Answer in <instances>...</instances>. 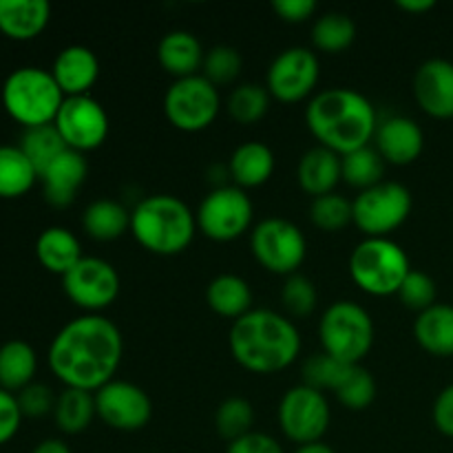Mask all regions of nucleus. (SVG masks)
<instances>
[{
	"label": "nucleus",
	"mask_w": 453,
	"mask_h": 453,
	"mask_svg": "<svg viewBox=\"0 0 453 453\" xmlns=\"http://www.w3.org/2000/svg\"><path fill=\"white\" fill-rule=\"evenodd\" d=\"M31 453H73V451L69 449L66 442L58 441V438H47V441L40 442V445Z\"/></svg>",
	"instance_id": "obj_49"
},
{
	"label": "nucleus",
	"mask_w": 453,
	"mask_h": 453,
	"mask_svg": "<svg viewBox=\"0 0 453 453\" xmlns=\"http://www.w3.org/2000/svg\"><path fill=\"white\" fill-rule=\"evenodd\" d=\"M250 248L261 268L283 277L299 273L308 255L305 234L292 221L281 217L259 221L250 234Z\"/></svg>",
	"instance_id": "obj_10"
},
{
	"label": "nucleus",
	"mask_w": 453,
	"mask_h": 453,
	"mask_svg": "<svg viewBox=\"0 0 453 453\" xmlns=\"http://www.w3.org/2000/svg\"><path fill=\"white\" fill-rule=\"evenodd\" d=\"M336 398L345 410L363 411L374 403L376 398V380L365 367L349 365L348 374L343 376L339 388L334 389Z\"/></svg>",
	"instance_id": "obj_38"
},
{
	"label": "nucleus",
	"mask_w": 453,
	"mask_h": 453,
	"mask_svg": "<svg viewBox=\"0 0 453 453\" xmlns=\"http://www.w3.org/2000/svg\"><path fill=\"white\" fill-rule=\"evenodd\" d=\"M432 418H434V425H436V429L442 434V436L453 438V383L447 385V388L436 396V401H434Z\"/></svg>",
	"instance_id": "obj_47"
},
{
	"label": "nucleus",
	"mask_w": 453,
	"mask_h": 453,
	"mask_svg": "<svg viewBox=\"0 0 453 453\" xmlns=\"http://www.w3.org/2000/svg\"><path fill=\"white\" fill-rule=\"evenodd\" d=\"M195 233V212L175 195H149L131 211V234L153 255H180L193 243Z\"/></svg>",
	"instance_id": "obj_4"
},
{
	"label": "nucleus",
	"mask_w": 453,
	"mask_h": 453,
	"mask_svg": "<svg viewBox=\"0 0 453 453\" xmlns=\"http://www.w3.org/2000/svg\"><path fill=\"white\" fill-rule=\"evenodd\" d=\"M414 97L429 118L453 119V62L425 60L416 69Z\"/></svg>",
	"instance_id": "obj_17"
},
{
	"label": "nucleus",
	"mask_w": 453,
	"mask_h": 453,
	"mask_svg": "<svg viewBox=\"0 0 453 453\" xmlns=\"http://www.w3.org/2000/svg\"><path fill=\"white\" fill-rule=\"evenodd\" d=\"M0 102L13 122L25 128H35L56 122L65 93L53 80L51 71L40 66H20L3 82Z\"/></svg>",
	"instance_id": "obj_5"
},
{
	"label": "nucleus",
	"mask_w": 453,
	"mask_h": 453,
	"mask_svg": "<svg viewBox=\"0 0 453 453\" xmlns=\"http://www.w3.org/2000/svg\"><path fill=\"white\" fill-rule=\"evenodd\" d=\"M410 273V257L389 237H365L349 255V277L365 295H396Z\"/></svg>",
	"instance_id": "obj_6"
},
{
	"label": "nucleus",
	"mask_w": 453,
	"mask_h": 453,
	"mask_svg": "<svg viewBox=\"0 0 453 453\" xmlns=\"http://www.w3.org/2000/svg\"><path fill=\"white\" fill-rule=\"evenodd\" d=\"M228 348L234 361L252 374L288 370L301 352V334L292 319L274 310H250L233 321Z\"/></svg>",
	"instance_id": "obj_3"
},
{
	"label": "nucleus",
	"mask_w": 453,
	"mask_h": 453,
	"mask_svg": "<svg viewBox=\"0 0 453 453\" xmlns=\"http://www.w3.org/2000/svg\"><path fill=\"white\" fill-rule=\"evenodd\" d=\"M206 303L219 317L237 321L252 310V290L239 274H219L208 283Z\"/></svg>",
	"instance_id": "obj_27"
},
{
	"label": "nucleus",
	"mask_w": 453,
	"mask_h": 453,
	"mask_svg": "<svg viewBox=\"0 0 453 453\" xmlns=\"http://www.w3.org/2000/svg\"><path fill=\"white\" fill-rule=\"evenodd\" d=\"M279 427L288 441L296 442L299 447L321 442L330 427V403L326 394L310 385H296L290 388L279 401Z\"/></svg>",
	"instance_id": "obj_12"
},
{
	"label": "nucleus",
	"mask_w": 453,
	"mask_h": 453,
	"mask_svg": "<svg viewBox=\"0 0 453 453\" xmlns=\"http://www.w3.org/2000/svg\"><path fill=\"white\" fill-rule=\"evenodd\" d=\"M51 7L44 0H0V34L16 42L34 40L47 29Z\"/></svg>",
	"instance_id": "obj_21"
},
{
	"label": "nucleus",
	"mask_w": 453,
	"mask_h": 453,
	"mask_svg": "<svg viewBox=\"0 0 453 453\" xmlns=\"http://www.w3.org/2000/svg\"><path fill=\"white\" fill-rule=\"evenodd\" d=\"M96 416V394L66 388L56 398L53 418H56L58 429L69 434V436H75V434H82L84 429H88Z\"/></svg>",
	"instance_id": "obj_31"
},
{
	"label": "nucleus",
	"mask_w": 453,
	"mask_h": 453,
	"mask_svg": "<svg viewBox=\"0 0 453 453\" xmlns=\"http://www.w3.org/2000/svg\"><path fill=\"white\" fill-rule=\"evenodd\" d=\"M88 175V164L82 153L75 150H65L58 159H53L42 173H40V181H42L44 199L51 203L53 208H66L73 203L75 195L82 188Z\"/></svg>",
	"instance_id": "obj_19"
},
{
	"label": "nucleus",
	"mask_w": 453,
	"mask_h": 453,
	"mask_svg": "<svg viewBox=\"0 0 453 453\" xmlns=\"http://www.w3.org/2000/svg\"><path fill=\"white\" fill-rule=\"evenodd\" d=\"M273 9L283 22L299 25V22L310 20L317 12L314 0H273Z\"/></svg>",
	"instance_id": "obj_46"
},
{
	"label": "nucleus",
	"mask_w": 453,
	"mask_h": 453,
	"mask_svg": "<svg viewBox=\"0 0 453 453\" xmlns=\"http://www.w3.org/2000/svg\"><path fill=\"white\" fill-rule=\"evenodd\" d=\"M38 180V171L20 146H0V199L22 197Z\"/></svg>",
	"instance_id": "obj_30"
},
{
	"label": "nucleus",
	"mask_w": 453,
	"mask_h": 453,
	"mask_svg": "<svg viewBox=\"0 0 453 453\" xmlns=\"http://www.w3.org/2000/svg\"><path fill=\"white\" fill-rule=\"evenodd\" d=\"M242 53L234 47H228V44H217L211 51H206L203 56V78L211 80L212 84H230L239 78L242 73Z\"/></svg>",
	"instance_id": "obj_40"
},
{
	"label": "nucleus",
	"mask_w": 453,
	"mask_h": 453,
	"mask_svg": "<svg viewBox=\"0 0 453 453\" xmlns=\"http://www.w3.org/2000/svg\"><path fill=\"white\" fill-rule=\"evenodd\" d=\"M374 140L380 157L394 166H410L425 149L423 128L416 119L405 118V115H392L379 122Z\"/></svg>",
	"instance_id": "obj_18"
},
{
	"label": "nucleus",
	"mask_w": 453,
	"mask_h": 453,
	"mask_svg": "<svg viewBox=\"0 0 453 453\" xmlns=\"http://www.w3.org/2000/svg\"><path fill=\"white\" fill-rule=\"evenodd\" d=\"M252 208L250 197L246 190L237 186H217L199 203L195 219H197V230L203 237L212 242H234L242 237L252 224Z\"/></svg>",
	"instance_id": "obj_11"
},
{
	"label": "nucleus",
	"mask_w": 453,
	"mask_h": 453,
	"mask_svg": "<svg viewBox=\"0 0 453 453\" xmlns=\"http://www.w3.org/2000/svg\"><path fill=\"white\" fill-rule=\"evenodd\" d=\"M97 418L118 432H140L153 418L150 396L131 380H111L96 392Z\"/></svg>",
	"instance_id": "obj_16"
},
{
	"label": "nucleus",
	"mask_w": 453,
	"mask_h": 453,
	"mask_svg": "<svg viewBox=\"0 0 453 453\" xmlns=\"http://www.w3.org/2000/svg\"><path fill=\"white\" fill-rule=\"evenodd\" d=\"M305 124L319 146L348 155L370 146L379 128L374 104L357 88L334 87L317 93L305 109Z\"/></svg>",
	"instance_id": "obj_2"
},
{
	"label": "nucleus",
	"mask_w": 453,
	"mask_h": 453,
	"mask_svg": "<svg viewBox=\"0 0 453 453\" xmlns=\"http://www.w3.org/2000/svg\"><path fill=\"white\" fill-rule=\"evenodd\" d=\"M82 257L78 237L62 226H51L35 239V259L51 274L65 277Z\"/></svg>",
	"instance_id": "obj_25"
},
{
	"label": "nucleus",
	"mask_w": 453,
	"mask_h": 453,
	"mask_svg": "<svg viewBox=\"0 0 453 453\" xmlns=\"http://www.w3.org/2000/svg\"><path fill=\"white\" fill-rule=\"evenodd\" d=\"M255 425V410L250 403L242 396H230L221 401L215 414V427L224 441L233 442L237 438L246 436L252 432Z\"/></svg>",
	"instance_id": "obj_37"
},
{
	"label": "nucleus",
	"mask_w": 453,
	"mask_h": 453,
	"mask_svg": "<svg viewBox=\"0 0 453 453\" xmlns=\"http://www.w3.org/2000/svg\"><path fill=\"white\" fill-rule=\"evenodd\" d=\"M0 88H3V84H0Z\"/></svg>",
	"instance_id": "obj_51"
},
{
	"label": "nucleus",
	"mask_w": 453,
	"mask_h": 453,
	"mask_svg": "<svg viewBox=\"0 0 453 453\" xmlns=\"http://www.w3.org/2000/svg\"><path fill=\"white\" fill-rule=\"evenodd\" d=\"M319 75H321V65L317 53L305 47H290L279 53L270 65L265 88L274 100L295 104L312 96Z\"/></svg>",
	"instance_id": "obj_15"
},
{
	"label": "nucleus",
	"mask_w": 453,
	"mask_h": 453,
	"mask_svg": "<svg viewBox=\"0 0 453 453\" xmlns=\"http://www.w3.org/2000/svg\"><path fill=\"white\" fill-rule=\"evenodd\" d=\"M51 75L65 97L88 96V88L100 78V60L84 44H71L56 56Z\"/></svg>",
	"instance_id": "obj_20"
},
{
	"label": "nucleus",
	"mask_w": 453,
	"mask_h": 453,
	"mask_svg": "<svg viewBox=\"0 0 453 453\" xmlns=\"http://www.w3.org/2000/svg\"><path fill=\"white\" fill-rule=\"evenodd\" d=\"M274 153L264 142H243L228 159V175L237 188H259L273 177Z\"/></svg>",
	"instance_id": "obj_24"
},
{
	"label": "nucleus",
	"mask_w": 453,
	"mask_h": 453,
	"mask_svg": "<svg viewBox=\"0 0 453 453\" xmlns=\"http://www.w3.org/2000/svg\"><path fill=\"white\" fill-rule=\"evenodd\" d=\"M119 274L113 265L100 257H82L62 277V290L69 301L88 314H97L113 305L119 295Z\"/></svg>",
	"instance_id": "obj_13"
},
{
	"label": "nucleus",
	"mask_w": 453,
	"mask_h": 453,
	"mask_svg": "<svg viewBox=\"0 0 453 453\" xmlns=\"http://www.w3.org/2000/svg\"><path fill=\"white\" fill-rule=\"evenodd\" d=\"M414 339L432 357H453V305L436 303L420 312L414 321Z\"/></svg>",
	"instance_id": "obj_26"
},
{
	"label": "nucleus",
	"mask_w": 453,
	"mask_h": 453,
	"mask_svg": "<svg viewBox=\"0 0 453 453\" xmlns=\"http://www.w3.org/2000/svg\"><path fill=\"white\" fill-rule=\"evenodd\" d=\"M396 7L405 13H427L436 7L434 0H398Z\"/></svg>",
	"instance_id": "obj_48"
},
{
	"label": "nucleus",
	"mask_w": 453,
	"mask_h": 453,
	"mask_svg": "<svg viewBox=\"0 0 453 453\" xmlns=\"http://www.w3.org/2000/svg\"><path fill=\"white\" fill-rule=\"evenodd\" d=\"M203 56L206 51L202 49L197 35L184 29L168 31L157 44V62L175 80L197 75L203 65Z\"/></svg>",
	"instance_id": "obj_22"
},
{
	"label": "nucleus",
	"mask_w": 453,
	"mask_h": 453,
	"mask_svg": "<svg viewBox=\"0 0 453 453\" xmlns=\"http://www.w3.org/2000/svg\"><path fill=\"white\" fill-rule=\"evenodd\" d=\"M385 159L372 146L352 150L341 157V177L348 186L358 190H367L383 181Z\"/></svg>",
	"instance_id": "obj_32"
},
{
	"label": "nucleus",
	"mask_w": 453,
	"mask_h": 453,
	"mask_svg": "<svg viewBox=\"0 0 453 453\" xmlns=\"http://www.w3.org/2000/svg\"><path fill=\"white\" fill-rule=\"evenodd\" d=\"M82 228L96 242H115L131 233V212L115 199H96L82 212Z\"/></svg>",
	"instance_id": "obj_28"
},
{
	"label": "nucleus",
	"mask_w": 453,
	"mask_h": 453,
	"mask_svg": "<svg viewBox=\"0 0 453 453\" xmlns=\"http://www.w3.org/2000/svg\"><path fill=\"white\" fill-rule=\"evenodd\" d=\"M16 398L25 418H40V416H47L56 407V396L42 383L27 385L22 392L16 394Z\"/></svg>",
	"instance_id": "obj_43"
},
{
	"label": "nucleus",
	"mask_w": 453,
	"mask_h": 453,
	"mask_svg": "<svg viewBox=\"0 0 453 453\" xmlns=\"http://www.w3.org/2000/svg\"><path fill=\"white\" fill-rule=\"evenodd\" d=\"M226 453H286L281 442L270 434L250 432L246 436L237 438V441L228 442V451Z\"/></svg>",
	"instance_id": "obj_45"
},
{
	"label": "nucleus",
	"mask_w": 453,
	"mask_h": 453,
	"mask_svg": "<svg viewBox=\"0 0 453 453\" xmlns=\"http://www.w3.org/2000/svg\"><path fill=\"white\" fill-rule=\"evenodd\" d=\"M411 193L398 181H380L372 188L361 190L352 202L354 226L365 237H389L410 217Z\"/></svg>",
	"instance_id": "obj_8"
},
{
	"label": "nucleus",
	"mask_w": 453,
	"mask_h": 453,
	"mask_svg": "<svg viewBox=\"0 0 453 453\" xmlns=\"http://www.w3.org/2000/svg\"><path fill=\"white\" fill-rule=\"evenodd\" d=\"M317 288L305 274L296 273L286 279L281 288V303L292 319H305L317 308Z\"/></svg>",
	"instance_id": "obj_41"
},
{
	"label": "nucleus",
	"mask_w": 453,
	"mask_h": 453,
	"mask_svg": "<svg viewBox=\"0 0 453 453\" xmlns=\"http://www.w3.org/2000/svg\"><path fill=\"white\" fill-rule=\"evenodd\" d=\"M310 221L323 233H341L349 224H354L352 202L336 193L314 197L310 203Z\"/></svg>",
	"instance_id": "obj_36"
},
{
	"label": "nucleus",
	"mask_w": 453,
	"mask_h": 453,
	"mask_svg": "<svg viewBox=\"0 0 453 453\" xmlns=\"http://www.w3.org/2000/svg\"><path fill=\"white\" fill-rule=\"evenodd\" d=\"M349 365L348 363H341L336 358H332L330 354L321 352L310 357L303 363V385L319 389V392H334L341 385L343 376L348 374Z\"/></svg>",
	"instance_id": "obj_39"
},
{
	"label": "nucleus",
	"mask_w": 453,
	"mask_h": 453,
	"mask_svg": "<svg viewBox=\"0 0 453 453\" xmlns=\"http://www.w3.org/2000/svg\"><path fill=\"white\" fill-rule=\"evenodd\" d=\"M122 354L124 339L118 326L100 314H84L53 336L47 361L65 388L96 394L113 380Z\"/></svg>",
	"instance_id": "obj_1"
},
{
	"label": "nucleus",
	"mask_w": 453,
	"mask_h": 453,
	"mask_svg": "<svg viewBox=\"0 0 453 453\" xmlns=\"http://www.w3.org/2000/svg\"><path fill=\"white\" fill-rule=\"evenodd\" d=\"M20 150L27 155L34 168L40 173L53 162V159L60 157L66 149L65 140L60 137L58 128L53 124H47V127H35V128H25L20 137Z\"/></svg>",
	"instance_id": "obj_34"
},
{
	"label": "nucleus",
	"mask_w": 453,
	"mask_h": 453,
	"mask_svg": "<svg viewBox=\"0 0 453 453\" xmlns=\"http://www.w3.org/2000/svg\"><path fill=\"white\" fill-rule=\"evenodd\" d=\"M270 100L273 97H270L268 88L264 84H239L237 88H233L228 97V113L237 124L250 127V124H257L259 119L265 118L270 109Z\"/></svg>",
	"instance_id": "obj_35"
},
{
	"label": "nucleus",
	"mask_w": 453,
	"mask_h": 453,
	"mask_svg": "<svg viewBox=\"0 0 453 453\" xmlns=\"http://www.w3.org/2000/svg\"><path fill=\"white\" fill-rule=\"evenodd\" d=\"M357 40V25L348 13H323L312 27L314 49L323 53H343Z\"/></svg>",
	"instance_id": "obj_33"
},
{
	"label": "nucleus",
	"mask_w": 453,
	"mask_h": 453,
	"mask_svg": "<svg viewBox=\"0 0 453 453\" xmlns=\"http://www.w3.org/2000/svg\"><path fill=\"white\" fill-rule=\"evenodd\" d=\"M38 370L35 349L27 341H7L0 345V389L18 394L34 383Z\"/></svg>",
	"instance_id": "obj_29"
},
{
	"label": "nucleus",
	"mask_w": 453,
	"mask_h": 453,
	"mask_svg": "<svg viewBox=\"0 0 453 453\" xmlns=\"http://www.w3.org/2000/svg\"><path fill=\"white\" fill-rule=\"evenodd\" d=\"M221 109V97L215 84L203 75L175 80L164 96V113L175 128L199 133L211 127Z\"/></svg>",
	"instance_id": "obj_9"
},
{
	"label": "nucleus",
	"mask_w": 453,
	"mask_h": 453,
	"mask_svg": "<svg viewBox=\"0 0 453 453\" xmlns=\"http://www.w3.org/2000/svg\"><path fill=\"white\" fill-rule=\"evenodd\" d=\"M296 181H299L303 193L312 195V199L334 193L339 181H343L341 155H336L330 149H323V146H314L299 159Z\"/></svg>",
	"instance_id": "obj_23"
},
{
	"label": "nucleus",
	"mask_w": 453,
	"mask_h": 453,
	"mask_svg": "<svg viewBox=\"0 0 453 453\" xmlns=\"http://www.w3.org/2000/svg\"><path fill=\"white\" fill-rule=\"evenodd\" d=\"M22 418L25 416H22L20 405H18L16 394L0 389V447L13 441V436L20 429Z\"/></svg>",
	"instance_id": "obj_44"
},
{
	"label": "nucleus",
	"mask_w": 453,
	"mask_h": 453,
	"mask_svg": "<svg viewBox=\"0 0 453 453\" xmlns=\"http://www.w3.org/2000/svg\"><path fill=\"white\" fill-rule=\"evenodd\" d=\"M396 296L401 299V303L405 308L416 310V312H425L432 305H436V281L429 277L427 273H420V270H411L407 274V279L403 281V286L398 288Z\"/></svg>",
	"instance_id": "obj_42"
},
{
	"label": "nucleus",
	"mask_w": 453,
	"mask_h": 453,
	"mask_svg": "<svg viewBox=\"0 0 453 453\" xmlns=\"http://www.w3.org/2000/svg\"><path fill=\"white\" fill-rule=\"evenodd\" d=\"M374 321L363 305L334 301L319 321L323 352L348 365H361L374 348Z\"/></svg>",
	"instance_id": "obj_7"
},
{
	"label": "nucleus",
	"mask_w": 453,
	"mask_h": 453,
	"mask_svg": "<svg viewBox=\"0 0 453 453\" xmlns=\"http://www.w3.org/2000/svg\"><path fill=\"white\" fill-rule=\"evenodd\" d=\"M295 453H336L332 447H327L326 442H312V445L299 447Z\"/></svg>",
	"instance_id": "obj_50"
},
{
	"label": "nucleus",
	"mask_w": 453,
	"mask_h": 453,
	"mask_svg": "<svg viewBox=\"0 0 453 453\" xmlns=\"http://www.w3.org/2000/svg\"><path fill=\"white\" fill-rule=\"evenodd\" d=\"M53 127L65 140L66 149L88 153L100 149L109 137V115L104 106L91 96L65 97Z\"/></svg>",
	"instance_id": "obj_14"
}]
</instances>
